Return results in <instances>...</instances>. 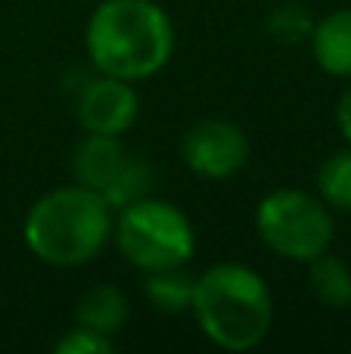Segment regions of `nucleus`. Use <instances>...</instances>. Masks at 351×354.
Instances as JSON below:
<instances>
[{"label":"nucleus","mask_w":351,"mask_h":354,"mask_svg":"<svg viewBox=\"0 0 351 354\" xmlns=\"http://www.w3.org/2000/svg\"><path fill=\"white\" fill-rule=\"evenodd\" d=\"M178 31L155 0H99L84 25V50L93 72L122 81H146L171 62Z\"/></svg>","instance_id":"nucleus-1"},{"label":"nucleus","mask_w":351,"mask_h":354,"mask_svg":"<svg viewBox=\"0 0 351 354\" xmlns=\"http://www.w3.org/2000/svg\"><path fill=\"white\" fill-rule=\"evenodd\" d=\"M115 208L99 193L68 183L44 193L22 221V243L50 268H81L103 255L112 243Z\"/></svg>","instance_id":"nucleus-2"},{"label":"nucleus","mask_w":351,"mask_h":354,"mask_svg":"<svg viewBox=\"0 0 351 354\" xmlns=\"http://www.w3.org/2000/svg\"><path fill=\"white\" fill-rule=\"evenodd\" d=\"M190 314L215 348L252 351L274 330V292L255 268L218 261L196 277Z\"/></svg>","instance_id":"nucleus-3"},{"label":"nucleus","mask_w":351,"mask_h":354,"mask_svg":"<svg viewBox=\"0 0 351 354\" xmlns=\"http://www.w3.org/2000/svg\"><path fill=\"white\" fill-rule=\"evenodd\" d=\"M112 243H115L118 255L140 274L184 268L196 255L193 221L174 202L159 199L153 193L115 208Z\"/></svg>","instance_id":"nucleus-4"},{"label":"nucleus","mask_w":351,"mask_h":354,"mask_svg":"<svg viewBox=\"0 0 351 354\" xmlns=\"http://www.w3.org/2000/svg\"><path fill=\"white\" fill-rule=\"evenodd\" d=\"M255 233L277 258L308 264L333 245V208L296 187L271 189L255 205Z\"/></svg>","instance_id":"nucleus-5"},{"label":"nucleus","mask_w":351,"mask_h":354,"mask_svg":"<svg viewBox=\"0 0 351 354\" xmlns=\"http://www.w3.org/2000/svg\"><path fill=\"white\" fill-rule=\"evenodd\" d=\"M72 177L75 183L99 193L112 208H122L153 193L155 168L124 149L122 137L84 134L72 153Z\"/></svg>","instance_id":"nucleus-6"},{"label":"nucleus","mask_w":351,"mask_h":354,"mask_svg":"<svg viewBox=\"0 0 351 354\" xmlns=\"http://www.w3.org/2000/svg\"><path fill=\"white\" fill-rule=\"evenodd\" d=\"M180 156L184 165L196 177L205 180H227L246 168L252 156L246 131L227 118H202L190 124L180 140Z\"/></svg>","instance_id":"nucleus-7"},{"label":"nucleus","mask_w":351,"mask_h":354,"mask_svg":"<svg viewBox=\"0 0 351 354\" xmlns=\"http://www.w3.org/2000/svg\"><path fill=\"white\" fill-rule=\"evenodd\" d=\"M137 115H140V97L134 84L112 75L93 72V78H87L75 97V118L84 134L124 137L137 124Z\"/></svg>","instance_id":"nucleus-8"},{"label":"nucleus","mask_w":351,"mask_h":354,"mask_svg":"<svg viewBox=\"0 0 351 354\" xmlns=\"http://www.w3.org/2000/svg\"><path fill=\"white\" fill-rule=\"evenodd\" d=\"M314 62L327 75L351 81V6L314 19V31L308 37Z\"/></svg>","instance_id":"nucleus-9"},{"label":"nucleus","mask_w":351,"mask_h":354,"mask_svg":"<svg viewBox=\"0 0 351 354\" xmlns=\"http://www.w3.org/2000/svg\"><path fill=\"white\" fill-rule=\"evenodd\" d=\"M128 317H131L128 295L118 286H112V283L91 286L78 299V305H75V324L87 326V330L99 333V336H109V339H115L124 330Z\"/></svg>","instance_id":"nucleus-10"},{"label":"nucleus","mask_w":351,"mask_h":354,"mask_svg":"<svg viewBox=\"0 0 351 354\" xmlns=\"http://www.w3.org/2000/svg\"><path fill=\"white\" fill-rule=\"evenodd\" d=\"M308 286L321 305L333 311L351 308V268L345 258L333 255L330 249L308 261Z\"/></svg>","instance_id":"nucleus-11"},{"label":"nucleus","mask_w":351,"mask_h":354,"mask_svg":"<svg viewBox=\"0 0 351 354\" xmlns=\"http://www.w3.org/2000/svg\"><path fill=\"white\" fill-rule=\"evenodd\" d=\"M193 289L196 277L184 268H165L143 274V295L146 301L162 314H184L193 305Z\"/></svg>","instance_id":"nucleus-12"},{"label":"nucleus","mask_w":351,"mask_h":354,"mask_svg":"<svg viewBox=\"0 0 351 354\" xmlns=\"http://www.w3.org/2000/svg\"><path fill=\"white\" fill-rule=\"evenodd\" d=\"M317 196L333 212H351V147L333 153L317 168Z\"/></svg>","instance_id":"nucleus-13"},{"label":"nucleus","mask_w":351,"mask_h":354,"mask_svg":"<svg viewBox=\"0 0 351 354\" xmlns=\"http://www.w3.org/2000/svg\"><path fill=\"white\" fill-rule=\"evenodd\" d=\"M265 28L277 44H290L292 47V44H302L311 37V31H314V16H311L302 3H280L267 12Z\"/></svg>","instance_id":"nucleus-14"},{"label":"nucleus","mask_w":351,"mask_h":354,"mask_svg":"<svg viewBox=\"0 0 351 354\" xmlns=\"http://www.w3.org/2000/svg\"><path fill=\"white\" fill-rule=\"evenodd\" d=\"M56 354H112L115 351V339L99 336V333L87 330V326L75 324L53 342Z\"/></svg>","instance_id":"nucleus-15"},{"label":"nucleus","mask_w":351,"mask_h":354,"mask_svg":"<svg viewBox=\"0 0 351 354\" xmlns=\"http://www.w3.org/2000/svg\"><path fill=\"white\" fill-rule=\"evenodd\" d=\"M336 124H339L342 140L351 147V81H348L345 91H342L339 103H336Z\"/></svg>","instance_id":"nucleus-16"}]
</instances>
